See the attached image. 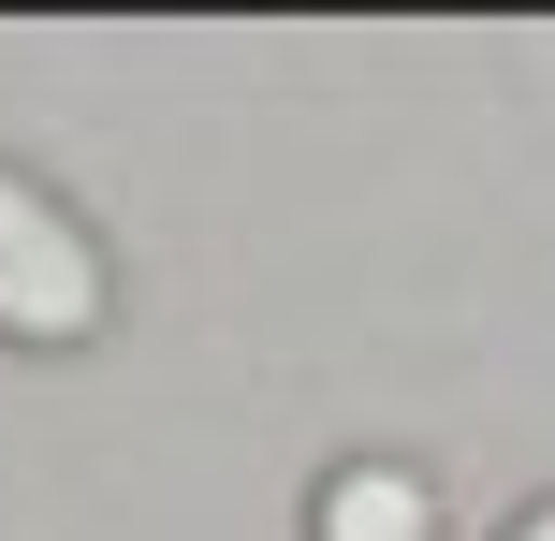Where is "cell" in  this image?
Here are the masks:
<instances>
[{
	"label": "cell",
	"instance_id": "obj_3",
	"mask_svg": "<svg viewBox=\"0 0 555 541\" xmlns=\"http://www.w3.org/2000/svg\"><path fill=\"white\" fill-rule=\"evenodd\" d=\"M498 541H555V498H541V513H512V527H498Z\"/></svg>",
	"mask_w": 555,
	"mask_h": 541
},
{
	"label": "cell",
	"instance_id": "obj_1",
	"mask_svg": "<svg viewBox=\"0 0 555 541\" xmlns=\"http://www.w3.org/2000/svg\"><path fill=\"white\" fill-rule=\"evenodd\" d=\"M103 322H117V263H103V234H88L44 176L0 162V337H15V351H88Z\"/></svg>",
	"mask_w": 555,
	"mask_h": 541
},
{
	"label": "cell",
	"instance_id": "obj_2",
	"mask_svg": "<svg viewBox=\"0 0 555 541\" xmlns=\"http://www.w3.org/2000/svg\"><path fill=\"white\" fill-rule=\"evenodd\" d=\"M307 541H439V484L395 454H351L307 484Z\"/></svg>",
	"mask_w": 555,
	"mask_h": 541
}]
</instances>
